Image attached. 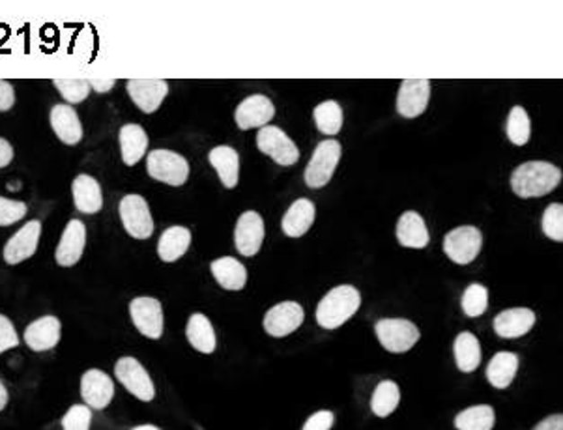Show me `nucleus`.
I'll list each match as a JSON object with an SVG mask.
<instances>
[{
	"label": "nucleus",
	"mask_w": 563,
	"mask_h": 430,
	"mask_svg": "<svg viewBox=\"0 0 563 430\" xmlns=\"http://www.w3.org/2000/svg\"><path fill=\"white\" fill-rule=\"evenodd\" d=\"M561 182V171L549 162H528L511 174V189L521 198H535L552 193Z\"/></svg>",
	"instance_id": "1"
},
{
	"label": "nucleus",
	"mask_w": 563,
	"mask_h": 430,
	"mask_svg": "<svg viewBox=\"0 0 563 430\" xmlns=\"http://www.w3.org/2000/svg\"><path fill=\"white\" fill-rule=\"evenodd\" d=\"M362 305V294L352 285L331 288L317 307V322L324 329H337L345 326Z\"/></svg>",
	"instance_id": "2"
},
{
	"label": "nucleus",
	"mask_w": 563,
	"mask_h": 430,
	"mask_svg": "<svg viewBox=\"0 0 563 430\" xmlns=\"http://www.w3.org/2000/svg\"><path fill=\"white\" fill-rule=\"evenodd\" d=\"M341 154H343V148L339 141H335V139L322 141L317 148H314V154L305 169V174H303L305 184L311 189H321L328 186L337 165H339Z\"/></svg>",
	"instance_id": "3"
},
{
	"label": "nucleus",
	"mask_w": 563,
	"mask_h": 430,
	"mask_svg": "<svg viewBox=\"0 0 563 430\" xmlns=\"http://www.w3.org/2000/svg\"><path fill=\"white\" fill-rule=\"evenodd\" d=\"M148 174L172 188H180L188 182L189 178V163L184 155L171 150H154L146 160Z\"/></svg>",
	"instance_id": "4"
},
{
	"label": "nucleus",
	"mask_w": 563,
	"mask_h": 430,
	"mask_svg": "<svg viewBox=\"0 0 563 430\" xmlns=\"http://www.w3.org/2000/svg\"><path fill=\"white\" fill-rule=\"evenodd\" d=\"M382 348L391 354H404L412 350L419 341V328L404 319H382L374 326Z\"/></svg>",
	"instance_id": "5"
},
{
	"label": "nucleus",
	"mask_w": 563,
	"mask_h": 430,
	"mask_svg": "<svg viewBox=\"0 0 563 430\" xmlns=\"http://www.w3.org/2000/svg\"><path fill=\"white\" fill-rule=\"evenodd\" d=\"M483 247V234L478 226H459L452 233H447L444 238V253L447 259L459 264L466 266L470 262H474L478 255L481 253Z\"/></svg>",
	"instance_id": "6"
},
{
	"label": "nucleus",
	"mask_w": 563,
	"mask_h": 430,
	"mask_svg": "<svg viewBox=\"0 0 563 430\" xmlns=\"http://www.w3.org/2000/svg\"><path fill=\"white\" fill-rule=\"evenodd\" d=\"M257 148L283 167L295 165L300 160L298 146L277 126L260 127V131L257 133Z\"/></svg>",
	"instance_id": "7"
},
{
	"label": "nucleus",
	"mask_w": 563,
	"mask_h": 430,
	"mask_svg": "<svg viewBox=\"0 0 563 430\" xmlns=\"http://www.w3.org/2000/svg\"><path fill=\"white\" fill-rule=\"evenodd\" d=\"M120 219L126 233L135 240H148L154 234V219L148 202L141 195H126L120 200Z\"/></svg>",
	"instance_id": "8"
},
{
	"label": "nucleus",
	"mask_w": 563,
	"mask_h": 430,
	"mask_svg": "<svg viewBox=\"0 0 563 430\" xmlns=\"http://www.w3.org/2000/svg\"><path fill=\"white\" fill-rule=\"evenodd\" d=\"M115 374H117V380L133 397H137L143 402L154 400L155 397L154 382L148 371L139 364L137 359L131 355L120 357L115 365Z\"/></svg>",
	"instance_id": "9"
},
{
	"label": "nucleus",
	"mask_w": 563,
	"mask_h": 430,
	"mask_svg": "<svg viewBox=\"0 0 563 430\" xmlns=\"http://www.w3.org/2000/svg\"><path fill=\"white\" fill-rule=\"evenodd\" d=\"M129 316L141 335L148 338H160L163 335V328H165L163 307L155 298L139 296L131 300Z\"/></svg>",
	"instance_id": "10"
},
{
	"label": "nucleus",
	"mask_w": 563,
	"mask_h": 430,
	"mask_svg": "<svg viewBox=\"0 0 563 430\" xmlns=\"http://www.w3.org/2000/svg\"><path fill=\"white\" fill-rule=\"evenodd\" d=\"M305 320V311L296 302H283L274 305L264 316V331L269 337H286L295 333Z\"/></svg>",
	"instance_id": "11"
},
{
	"label": "nucleus",
	"mask_w": 563,
	"mask_h": 430,
	"mask_svg": "<svg viewBox=\"0 0 563 430\" xmlns=\"http://www.w3.org/2000/svg\"><path fill=\"white\" fill-rule=\"evenodd\" d=\"M431 100V81L404 79L397 96V112L404 118H418L427 110Z\"/></svg>",
	"instance_id": "12"
},
{
	"label": "nucleus",
	"mask_w": 563,
	"mask_h": 430,
	"mask_svg": "<svg viewBox=\"0 0 563 430\" xmlns=\"http://www.w3.org/2000/svg\"><path fill=\"white\" fill-rule=\"evenodd\" d=\"M264 221L260 214L250 210L238 217L236 229H234V243L240 255L243 257H255L264 241Z\"/></svg>",
	"instance_id": "13"
},
{
	"label": "nucleus",
	"mask_w": 563,
	"mask_h": 430,
	"mask_svg": "<svg viewBox=\"0 0 563 430\" xmlns=\"http://www.w3.org/2000/svg\"><path fill=\"white\" fill-rule=\"evenodd\" d=\"M81 397L88 408L103 410L115 397V383L100 369H90L81 378Z\"/></svg>",
	"instance_id": "14"
},
{
	"label": "nucleus",
	"mask_w": 563,
	"mask_h": 430,
	"mask_svg": "<svg viewBox=\"0 0 563 430\" xmlns=\"http://www.w3.org/2000/svg\"><path fill=\"white\" fill-rule=\"evenodd\" d=\"M276 117V107L268 96L255 94L245 98L234 112L236 126L243 131L253 129V127H264L269 126V120Z\"/></svg>",
	"instance_id": "15"
},
{
	"label": "nucleus",
	"mask_w": 563,
	"mask_h": 430,
	"mask_svg": "<svg viewBox=\"0 0 563 430\" xmlns=\"http://www.w3.org/2000/svg\"><path fill=\"white\" fill-rule=\"evenodd\" d=\"M41 236V223L40 221H29L6 241L4 245V260L10 266H17L21 262H25L31 259L40 243Z\"/></svg>",
	"instance_id": "16"
},
{
	"label": "nucleus",
	"mask_w": 563,
	"mask_h": 430,
	"mask_svg": "<svg viewBox=\"0 0 563 430\" xmlns=\"http://www.w3.org/2000/svg\"><path fill=\"white\" fill-rule=\"evenodd\" d=\"M128 94L143 112L150 115L162 107L169 94V83L162 79H131L128 81Z\"/></svg>",
	"instance_id": "17"
},
{
	"label": "nucleus",
	"mask_w": 563,
	"mask_h": 430,
	"mask_svg": "<svg viewBox=\"0 0 563 430\" xmlns=\"http://www.w3.org/2000/svg\"><path fill=\"white\" fill-rule=\"evenodd\" d=\"M86 245V226L79 219H72L66 224L58 247L55 251V260L62 268L75 266L84 251Z\"/></svg>",
	"instance_id": "18"
},
{
	"label": "nucleus",
	"mask_w": 563,
	"mask_h": 430,
	"mask_svg": "<svg viewBox=\"0 0 563 430\" xmlns=\"http://www.w3.org/2000/svg\"><path fill=\"white\" fill-rule=\"evenodd\" d=\"M537 316L532 309L515 307L502 311L497 319H494V331L502 338H521L532 331L535 326Z\"/></svg>",
	"instance_id": "19"
},
{
	"label": "nucleus",
	"mask_w": 563,
	"mask_h": 430,
	"mask_svg": "<svg viewBox=\"0 0 563 430\" xmlns=\"http://www.w3.org/2000/svg\"><path fill=\"white\" fill-rule=\"evenodd\" d=\"M62 326L57 316H41L25 329V343L34 352L51 350L60 343Z\"/></svg>",
	"instance_id": "20"
},
{
	"label": "nucleus",
	"mask_w": 563,
	"mask_h": 430,
	"mask_svg": "<svg viewBox=\"0 0 563 430\" xmlns=\"http://www.w3.org/2000/svg\"><path fill=\"white\" fill-rule=\"evenodd\" d=\"M49 120H51V127H53L55 135L64 145L75 146L81 143L83 126H81L79 115L72 105H66V103L55 105L51 109Z\"/></svg>",
	"instance_id": "21"
},
{
	"label": "nucleus",
	"mask_w": 563,
	"mask_h": 430,
	"mask_svg": "<svg viewBox=\"0 0 563 430\" xmlns=\"http://www.w3.org/2000/svg\"><path fill=\"white\" fill-rule=\"evenodd\" d=\"M314 217H317V210H314V205L309 198H298L296 202H292V206L286 210L281 221L285 236H305L314 223Z\"/></svg>",
	"instance_id": "22"
},
{
	"label": "nucleus",
	"mask_w": 563,
	"mask_h": 430,
	"mask_svg": "<svg viewBox=\"0 0 563 430\" xmlns=\"http://www.w3.org/2000/svg\"><path fill=\"white\" fill-rule=\"evenodd\" d=\"M210 165L217 171L221 184L227 189H234L240 180V154L227 145H221L210 150Z\"/></svg>",
	"instance_id": "23"
},
{
	"label": "nucleus",
	"mask_w": 563,
	"mask_h": 430,
	"mask_svg": "<svg viewBox=\"0 0 563 430\" xmlns=\"http://www.w3.org/2000/svg\"><path fill=\"white\" fill-rule=\"evenodd\" d=\"M72 191H74L75 208L81 214H88V215L98 214L103 208V195H101V188L96 178L88 174H79L74 180Z\"/></svg>",
	"instance_id": "24"
},
{
	"label": "nucleus",
	"mask_w": 563,
	"mask_h": 430,
	"mask_svg": "<svg viewBox=\"0 0 563 430\" xmlns=\"http://www.w3.org/2000/svg\"><path fill=\"white\" fill-rule=\"evenodd\" d=\"M397 240L402 247L425 249L431 241L429 231L418 212H404L397 223Z\"/></svg>",
	"instance_id": "25"
},
{
	"label": "nucleus",
	"mask_w": 563,
	"mask_h": 430,
	"mask_svg": "<svg viewBox=\"0 0 563 430\" xmlns=\"http://www.w3.org/2000/svg\"><path fill=\"white\" fill-rule=\"evenodd\" d=\"M120 154L128 167L137 165L148 150V135L139 124H126L120 129Z\"/></svg>",
	"instance_id": "26"
},
{
	"label": "nucleus",
	"mask_w": 563,
	"mask_h": 430,
	"mask_svg": "<svg viewBox=\"0 0 563 430\" xmlns=\"http://www.w3.org/2000/svg\"><path fill=\"white\" fill-rule=\"evenodd\" d=\"M210 269H212V276L217 281V285L224 290L238 292L247 283V269L234 257H223V259L214 260L210 264Z\"/></svg>",
	"instance_id": "27"
},
{
	"label": "nucleus",
	"mask_w": 563,
	"mask_h": 430,
	"mask_svg": "<svg viewBox=\"0 0 563 430\" xmlns=\"http://www.w3.org/2000/svg\"><path fill=\"white\" fill-rule=\"evenodd\" d=\"M186 337L189 345L200 354H212L216 350L217 338H216L214 326L207 314L195 312L189 316L188 326H186Z\"/></svg>",
	"instance_id": "28"
},
{
	"label": "nucleus",
	"mask_w": 563,
	"mask_h": 430,
	"mask_svg": "<svg viewBox=\"0 0 563 430\" xmlns=\"http://www.w3.org/2000/svg\"><path fill=\"white\" fill-rule=\"evenodd\" d=\"M519 371V355L513 352H498L488 361L487 380L492 388L507 390Z\"/></svg>",
	"instance_id": "29"
},
{
	"label": "nucleus",
	"mask_w": 563,
	"mask_h": 430,
	"mask_svg": "<svg viewBox=\"0 0 563 430\" xmlns=\"http://www.w3.org/2000/svg\"><path fill=\"white\" fill-rule=\"evenodd\" d=\"M191 245V233L186 226H171L167 229L160 241H157V255L163 262H176L182 259Z\"/></svg>",
	"instance_id": "30"
},
{
	"label": "nucleus",
	"mask_w": 563,
	"mask_h": 430,
	"mask_svg": "<svg viewBox=\"0 0 563 430\" xmlns=\"http://www.w3.org/2000/svg\"><path fill=\"white\" fill-rule=\"evenodd\" d=\"M453 354L459 371L474 373L481 364V345L478 337L470 331L459 333L453 343Z\"/></svg>",
	"instance_id": "31"
},
{
	"label": "nucleus",
	"mask_w": 563,
	"mask_h": 430,
	"mask_svg": "<svg viewBox=\"0 0 563 430\" xmlns=\"http://www.w3.org/2000/svg\"><path fill=\"white\" fill-rule=\"evenodd\" d=\"M400 402V390L393 380H382L371 399V410L376 417H390Z\"/></svg>",
	"instance_id": "32"
},
{
	"label": "nucleus",
	"mask_w": 563,
	"mask_h": 430,
	"mask_svg": "<svg viewBox=\"0 0 563 430\" xmlns=\"http://www.w3.org/2000/svg\"><path fill=\"white\" fill-rule=\"evenodd\" d=\"M497 423V414L488 404L470 406L455 417L457 430H492Z\"/></svg>",
	"instance_id": "33"
},
{
	"label": "nucleus",
	"mask_w": 563,
	"mask_h": 430,
	"mask_svg": "<svg viewBox=\"0 0 563 430\" xmlns=\"http://www.w3.org/2000/svg\"><path fill=\"white\" fill-rule=\"evenodd\" d=\"M312 117H314V124H317L319 131L324 135H330V137H333V135L341 131L343 120H345L341 105L337 101H331V100L322 101L314 107Z\"/></svg>",
	"instance_id": "34"
},
{
	"label": "nucleus",
	"mask_w": 563,
	"mask_h": 430,
	"mask_svg": "<svg viewBox=\"0 0 563 430\" xmlns=\"http://www.w3.org/2000/svg\"><path fill=\"white\" fill-rule=\"evenodd\" d=\"M532 122L524 107L516 105L511 109L507 118V137L515 146H524L530 141Z\"/></svg>",
	"instance_id": "35"
},
{
	"label": "nucleus",
	"mask_w": 563,
	"mask_h": 430,
	"mask_svg": "<svg viewBox=\"0 0 563 430\" xmlns=\"http://www.w3.org/2000/svg\"><path fill=\"white\" fill-rule=\"evenodd\" d=\"M461 305L466 316H470V319H478V316H481L488 307V290L479 283L470 285L462 294Z\"/></svg>",
	"instance_id": "36"
},
{
	"label": "nucleus",
	"mask_w": 563,
	"mask_h": 430,
	"mask_svg": "<svg viewBox=\"0 0 563 430\" xmlns=\"http://www.w3.org/2000/svg\"><path fill=\"white\" fill-rule=\"evenodd\" d=\"M53 84L67 103H81L90 94V84L86 79H55Z\"/></svg>",
	"instance_id": "37"
},
{
	"label": "nucleus",
	"mask_w": 563,
	"mask_h": 430,
	"mask_svg": "<svg viewBox=\"0 0 563 430\" xmlns=\"http://www.w3.org/2000/svg\"><path fill=\"white\" fill-rule=\"evenodd\" d=\"M541 229L547 238L554 241H563V206L559 202L547 206L541 221Z\"/></svg>",
	"instance_id": "38"
},
{
	"label": "nucleus",
	"mask_w": 563,
	"mask_h": 430,
	"mask_svg": "<svg viewBox=\"0 0 563 430\" xmlns=\"http://www.w3.org/2000/svg\"><path fill=\"white\" fill-rule=\"evenodd\" d=\"M92 412L86 404H75L62 417V430H90Z\"/></svg>",
	"instance_id": "39"
},
{
	"label": "nucleus",
	"mask_w": 563,
	"mask_h": 430,
	"mask_svg": "<svg viewBox=\"0 0 563 430\" xmlns=\"http://www.w3.org/2000/svg\"><path fill=\"white\" fill-rule=\"evenodd\" d=\"M27 205L19 200L0 197V226H10L27 215Z\"/></svg>",
	"instance_id": "40"
},
{
	"label": "nucleus",
	"mask_w": 563,
	"mask_h": 430,
	"mask_svg": "<svg viewBox=\"0 0 563 430\" xmlns=\"http://www.w3.org/2000/svg\"><path fill=\"white\" fill-rule=\"evenodd\" d=\"M17 345H19V337H17L13 324L10 322V319H6L4 314H0V354L15 348Z\"/></svg>",
	"instance_id": "41"
},
{
	"label": "nucleus",
	"mask_w": 563,
	"mask_h": 430,
	"mask_svg": "<svg viewBox=\"0 0 563 430\" xmlns=\"http://www.w3.org/2000/svg\"><path fill=\"white\" fill-rule=\"evenodd\" d=\"M333 421H335L333 412H330V410H321V412H314V414L303 423V428H302V430H331Z\"/></svg>",
	"instance_id": "42"
},
{
	"label": "nucleus",
	"mask_w": 563,
	"mask_h": 430,
	"mask_svg": "<svg viewBox=\"0 0 563 430\" xmlns=\"http://www.w3.org/2000/svg\"><path fill=\"white\" fill-rule=\"evenodd\" d=\"M15 103V90L8 81L0 79V112L10 110Z\"/></svg>",
	"instance_id": "43"
},
{
	"label": "nucleus",
	"mask_w": 563,
	"mask_h": 430,
	"mask_svg": "<svg viewBox=\"0 0 563 430\" xmlns=\"http://www.w3.org/2000/svg\"><path fill=\"white\" fill-rule=\"evenodd\" d=\"M533 430H563V416L561 414L549 416L547 419H543L541 423L535 425Z\"/></svg>",
	"instance_id": "44"
},
{
	"label": "nucleus",
	"mask_w": 563,
	"mask_h": 430,
	"mask_svg": "<svg viewBox=\"0 0 563 430\" xmlns=\"http://www.w3.org/2000/svg\"><path fill=\"white\" fill-rule=\"evenodd\" d=\"M12 160H13V148H12V145H10L6 139L0 137V169L8 167V165L12 163Z\"/></svg>",
	"instance_id": "45"
},
{
	"label": "nucleus",
	"mask_w": 563,
	"mask_h": 430,
	"mask_svg": "<svg viewBox=\"0 0 563 430\" xmlns=\"http://www.w3.org/2000/svg\"><path fill=\"white\" fill-rule=\"evenodd\" d=\"M88 81V84H90V88H94L96 92H109V90L115 86V79H98V77H90V79H86Z\"/></svg>",
	"instance_id": "46"
},
{
	"label": "nucleus",
	"mask_w": 563,
	"mask_h": 430,
	"mask_svg": "<svg viewBox=\"0 0 563 430\" xmlns=\"http://www.w3.org/2000/svg\"><path fill=\"white\" fill-rule=\"evenodd\" d=\"M8 404V390L3 382H0V412H3L6 408Z\"/></svg>",
	"instance_id": "47"
},
{
	"label": "nucleus",
	"mask_w": 563,
	"mask_h": 430,
	"mask_svg": "<svg viewBox=\"0 0 563 430\" xmlns=\"http://www.w3.org/2000/svg\"><path fill=\"white\" fill-rule=\"evenodd\" d=\"M131 430H162V428L155 425H139V426H133Z\"/></svg>",
	"instance_id": "48"
}]
</instances>
